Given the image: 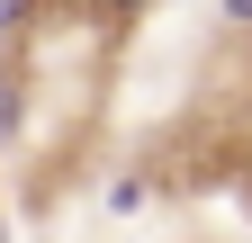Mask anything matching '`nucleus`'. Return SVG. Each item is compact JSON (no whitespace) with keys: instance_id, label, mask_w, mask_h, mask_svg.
Returning <instances> with one entry per match:
<instances>
[{"instance_id":"f257e3e1","label":"nucleus","mask_w":252,"mask_h":243,"mask_svg":"<svg viewBox=\"0 0 252 243\" xmlns=\"http://www.w3.org/2000/svg\"><path fill=\"white\" fill-rule=\"evenodd\" d=\"M216 9H225V18H234V27H252V0H216Z\"/></svg>"},{"instance_id":"f03ea898","label":"nucleus","mask_w":252,"mask_h":243,"mask_svg":"<svg viewBox=\"0 0 252 243\" xmlns=\"http://www.w3.org/2000/svg\"><path fill=\"white\" fill-rule=\"evenodd\" d=\"M18 18H27V0H0V27H18Z\"/></svg>"}]
</instances>
